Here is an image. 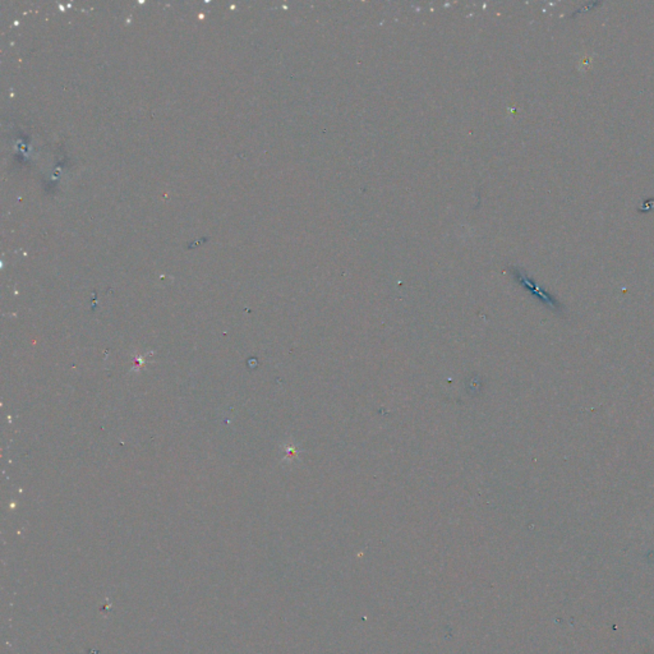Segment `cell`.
<instances>
[{"instance_id":"cell-1","label":"cell","mask_w":654,"mask_h":654,"mask_svg":"<svg viewBox=\"0 0 654 654\" xmlns=\"http://www.w3.org/2000/svg\"><path fill=\"white\" fill-rule=\"evenodd\" d=\"M520 282H523L527 288L530 289V292H532L533 294H536L543 303L547 304L553 311L561 312L564 310V307L561 305L560 302H559L557 299H555L551 294H548L547 292L537 287V285H536L533 281L530 280V279H528L525 275H520Z\"/></svg>"}]
</instances>
